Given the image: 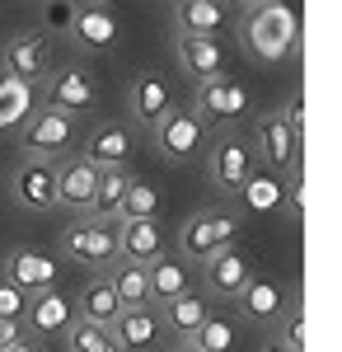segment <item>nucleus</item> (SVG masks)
<instances>
[{
	"label": "nucleus",
	"instance_id": "1",
	"mask_svg": "<svg viewBox=\"0 0 342 352\" xmlns=\"http://www.w3.org/2000/svg\"><path fill=\"white\" fill-rule=\"evenodd\" d=\"M244 47L258 61H267V66L295 56L300 52V19H295V10L282 5V0H263L249 14V24H244Z\"/></svg>",
	"mask_w": 342,
	"mask_h": 352
},
{
	"label": "nucleus",
	"instance_id": "2",
	"mask_svg": "<svg viewBox=\"0 0 342 352\" xmlns=\"http://www.w3.org/2000/svg\"><path fill=\"white\" fill-rule=\"evenodd\" d=\"M235 230H239L235 212L211 207V212H197V217L183 221V230H179V249H183V258H192V263H207L211 254H220L225 244H235Z\"/></svg>",
	"mask_w": 342,
	"mask_h": 352
},
{
	"label": "nucleus",
	"instance_id": "3",
	"mask_svg": "<svg viewBox=\"0 0 342 352\" xmlns=\"http://www.w3.org/2000/svg\"><path fill=\"white\" fill-rule=\"evenodd\" d=\"M61 240H66V254L76 258L80 268L117 263V226H108V221H71Z\"/></svg>",
	"mask_w": 342,
	"mask_h": 352
},
{
	"label": "nucleus",
	"instance_id": "4",
	"mask_svg": "<svg viewBox=\"0 0 342 352\" xmlns=\"http://www.w3.org/2000/svg\"><path fill=\"white\" fill-rule=\"evenodd\" d=\"M76 146V118H66V113H28L24 118V151L28 155H43V160H52L61 151H71Z\"/></svg>",
	"mask_w": 342,
	"mask_h": 352
},
{
	"label": "nucleus",
	"instance_id": "5",
	"mask_svg": "<svg viewBox=\"0 0 342 352\" xmlns=\"http://www.w3.org/2000/svg\"><path fill=\"white\" fill-rule=\"evenodd\" d=\"M99 104V85L84 66H66L47 80V109L66 113V118H80V113H94Z\"/></svg>",
	"mask_w": 342,
	"mask_h": 352
},
{
	"label": "nucleus",
	"instance_id": "6",
	"mask_svg": "<svg viewBox=\"0 0 342 352\" xmlns=\"http://www.w3.org/2000/svg\"><path fill=\"white\" fill-rule=\"evenodd\" d=\"M207 141V122L192 109H169V118L155 127V146L164 160H192Z\"/></svg>",
	"mask_w": 342,
	"mask_h": 352
},
{
	"label": "nucleus",
	"instance_id": "7",
	"mask_svg": "<svg viewBox=\"0 0 342 352\" xmlns=\"http://www.w3.org/2000/svg\"><path fill=\"white\" fill-rule=\"evenodd\" d=\"M56 258L52 254H43V249H28V244H19V249H10V254H5V282H10V287H19V292H33V296H38V292H52L56 287Z\"/></svg>",
	"mask_w": 342,
	"mask_h": 352
},
{
	"label": "nucleus",
	"instance_id": "8",
	"mask_svg": "<svg viewBox=\"0 0 342 352\" xmlns=\"http://www.w3.org/2000/svg\"><path fill=\"white\" fill-rule=\"evenodd\" d=\"M187 109L197 113L202 122H235V118H244L249 113V89L239 80H207L197 85V99L187 104Z\"/></svg>",
	"mask_w": 342,
	"mask_h": 352
},
{
	"label": "nucleus",
	"instance_id": "9",
	"mask_svg": "<svg viewBox=\"0 0 342 352\" xmlns=\"http://www.w3.org/2000/svg\"><path fill=\"white\" fill-rule=\"evenodd\" d=\"M52 71V38L47 33H19L10 47H5V76L10 80H47Z\"/></svg>",
	"mask_w": 342,
	"mask_h": 352
},
{
	"label": "nucleus",
	"instance_id": "10",
	"mask_svg": "<svg viewBox=\"0 0 342 352\" xmlns=\"http://www.w3.org/2000/svg\"><path fill=\"white\" fill-rule=\"evenodd\" d=\"M207 169H211V184L220 192H239L244 179L253 174V151H249V141L220 136V141L211 146V155H207Z\"/></svg>",
	"mask_w": 342,
	"mask_h": 352
},
{
	"label": "nucleus",
	"instance_id": "11",
	"mask_svg": "<svg viewBox=\"0 0 342 352\" xmlns=\"http://www.w3.org/2000/svg\"><path fill=\"white\" fill-rule=\"evenodd\" d=\"M14 188V202L28 207V212H47L56 207V164L52 160H24L10 179Z\"/></svg>",
	"mask_w": 342,
	"mask_h": 352
},
{
	"label": "nucleus",
	"instance_id": "12",
	"mask_svg": "<svg viewBox=\"0 0 342 352\" xmlns=\"http://www.w3.org/2000/svg\"><path fill=\"white\" fill-rule=\"evenodd\" d=\"M249 277H253V263H249V254L235 249V244H225L220 254H211L207 258V287L216 296L235 300L244 287H249Z\"/></svg>",
	"mask_w": 342,
	"mask_h": 352
},
{
	"label": "nucleus",
	"instance_id": "13",
	"mask_svg": "<svg viewBox=\"0 0 342 352\" xmlns=\"http://www.w3.org/2000/svg\"><path fill=\"white\" fill-rule=\"evenodd\" d=\"M66 28H71L76 47H84V52H108L117 43V19L108 14L104 5H76Z\"/></svg>",
	"mask_w": 342,
	"mask_h": 352
},
{
	"label": "nucleus",
	"instance_id": "14",
	"mask_svg": "<svg viewBox=\"0 0 342 352\" xmlns=\"http://www.w3.org/2000/svg\"><path fill=\"white\" fill-rule=\"evenodd\" d=\"M179 66H183L187 80L207 85V80H220L225 76V47L216 43V38H183L179 33Z\"/></svg>",
	"mask_w": 342,
	"mask_h": 352
},
{
	"label": "nucleus",
	"instance_id": "15",
	"mask_svg": "<svg viewBox=\"0 0 342 352\" xmlns=\"http://www.w3.org/2000/svg\"><path fill=\"white\" fill-rule=\"evenodd\" d=\"M94 184H99V169L84 160V155L56 164V207H66V212H89Z\"/></svg>",
	"mask_w": 342,
	"mask_h": 352
},
{
	"label": "nucleus",
	"instance_id": "16",
	"mask_svg": "<svg viewBox=\"0 0 342 352\" xmlns=\"http://www.w3.org/2000/svg\"><path fill=\"white\" fill-rule=\"evenodd\" d=\"M258 151L267 155L272 169H295L300 164V136L286 127L282 113H263L258 118Z\"/></svg>",
	"mask_w": 342,
	"mask_h": 352
},
{
	"label": "nucleus",
	"instance_id": "17",
	"mask_svg": "<svg viewBox=\"0 0 342 352\" xmlns=\"http://www.w3.org/2000/svg\"><path fill=\"white\" fill-rule=\"evenodd\" d=\"M117 254L136 263V268H150L155 258H164V235H159L155 221H117Z\"/></svg>",
	"mask_w": 342,
	"mask_h": 352
},
{
	"label": "nucleus",
	"instance_id": "18",
	"mask_svg": "<svg viewBox=\"0 0 342 352\" xmlns=\"http://www.w3.org/2000/svg\"><path fill=\"white\" fill-rule=\"evenodd\" d=\"M235 300H239V315L253 320V324H272V320L286 315V292H282V282H272V277H249V287H244Z\"/></svg>",
	"mask_w": 342,
	"mask_h": 352
},
{
	"label": "nucleus",
	"instance_id": "19",
	"mask_svg": "<svg viewBox=\"0 0 342 352\" xmlns=\"http://www.w3.org/2000/svg\"><path fill=\"white\" fill-rule=\"evenodd\" d=\"M113 338H117L122 352H146L164 338V324H159V315L150 305H136V310H122L113 320Z\"/></svg>",
	"mask_w": 342,
	"mask_h": 352
},
{
	"label": "nucleus",
	"instance_id": "20",
	"mask_svg": "<svg viewBox=\"0 0 342 352\" xmlns=\"http://www.w3.org/2000/svg\"><path fill=\"white\" fill-rule=\"evenodd\" d=\"M174 19H179L183 38H220L225 5L220 0H174Z\"/></svg>",
	"mask_w": 342,
	"mask_h": 352
},
{
	"label": "nucleus",
	"instance_id": "21",
	"mask_svg": "<svg viewBox=\"0 0 342 352\" xmlns=\"http://www.w3.org/2000/svg\"><path fill=\"white\" fill-rule=\"evenodd\" d=\"M132 109H136V118H141V127L155 132L159 122L169 118V109H174V89H169V80L141 76V80L132 85Z\"/></svg>",
	"mask_w": 342,
	"mask_h": 352
},
{
	"label": "nucleus",
	"instance_id": "22",
	"mask_svg": "<svg viewBox=\"0 0 342 352\" xmlns=\"http://www.w3.org/2000/svg\"><path fill=\"white\" fill-rule=\"evenodd\" d=\"M127 155H132V132H127V127H117V122H104L99 132L89 136V146H84V160L94 164V169L127 164Z\"/></svg>",
	"mask_w": 342,
	"mask_h": 352
},
{
	"label": "nucleus",
	"instance_id": "23",
	"mask_svg": "<svg viewBox=\"0 0 342 352\" xmlns=\"http://www.w3.org/2000/svg\"><path fill=\"white\" fill-rule=\"evenodd\" d=\"M127 188H132V174H127V164L99 169V184H94V202H89L94 221H117V207H122Z\"/></svg>",
	"mask_w": 342,
	"mask_h": 352
},
{
	"label": "nucleus",
	"instance_id": "24",
	"mask_svg": "<svg viewBox=\"0 0 342 352\" xmlns=\"http://www.w3.org/2000/svg\"><path fill=\"white\" fill-rule=\"evenodd\" d=\"M71 315H76V305L61 296V292H38V296L28 300V324L38 329V333H66L71 329Z\"/></svg>",
	"mask_w": 342,
	"mask_h": 352
},
{
	"label": "nucleus",
	"instance_id": "25",
	"mask_svg": "<svg viewBox=\"0 0 342 352\" xmlns=\"http://www.w3.org/2000/svg\"><path fill=\"white\" fill-rule=\"evenodd\" d=\"M207 320H211V305L202 296H192V292H187V296H179V300H169V305H164V320H159V324L174 329V333L187 343V338L207 324Z\"/></svg>",
	"mask_w": 342,
	"mask_h": 352
},
{
	"label": "nucleus",
	"instance_id": "26",
	"mask_svg": "<svg viewBox=\"0 0 342 352\" xmlns=\"http://www.w3.org/2000/svg\"><path fill=\"white\" fill-rule=\"evenodd\" d=\"M117 315H122V305L113 296L108 277H94V282L84 287V296H80V320H84V324H99V329H113Z\"/></svg>",
	"mask_w": 342,
	"mask_h": 352
},
{
	"label": "nucleus",
	"instance_id": "27",
	"mask_svg": "<svg viewBox=\"0 0 342 352\" xmlns=\"http://www.w3.org/2000/svg\"><path fill=\"white\" fill-rule=\"evenodd\" d=\"M146 277H150V300H159V305L187 296V268L174 263V258H155V263L146 268Z\"/></svg>",
	"mask_w": 342,
	"mask_h": 352
},
{
	"label": "nucleus",
	"instance_id": "28",
	"mask_svg": "<svg viewBox=\"0 0 342 352\" xmlns=\"http://www.w3.org/2000/svg\"><path fill=\"white\" fill-rule=\"evenodd\" d=\"M108 287H113V296H117L122 310L150 305V277H146V268H136V263H122V268L108 277Z\"/></svg>",
	"mask_w": 342,
	"mask_h": 352
},
{
	"label": "nucleus",
	"instance_id": "29",
	"mask_svg": "<svg viewBox=\"0 0 342 352\" xmlns=\"http://www.w3.org/2000/svg\"><path fill=\"white\" fill-rule=\"evenodd\" d=\"M282 188H286V184H282L272 169H263V174L253 169V174L244 179L239 197H244V207H249V212H277V207H282Z\"/></svg>",
	"mask_w": 342,
	"mask_h": 352
},
{
	"label": "nucleus",
	"instance_id": "30",
	"mask_svg": "<svg viewBox=\"0 0 342 352\" xmlns=\"http://www.w3.org/2000/svg\"><path fill=\"white\" fill-rule=\"evenodd\" d=\"M28 113H33V85L0 80V132L5 127H24Z\"/></svg>",
	"mask_w": 342,
	"mask_h": 352
},
{
	"label": "nucleus",
	"instance_id": "31",
	"mask_svg": "<svg viewBox=\"0 0 342 352\" xmlns=\"http://www.w3.org/2000/svg\"><path fill=\"white\" fill-rule=\"evenodd\" d=\"M155 217H159V192L150 184L132 179V188H127L122 207H117V221H155Z\"/></svg>",
	"mask_w": 342,
	"mask_h": 352
},
{
	"label": "nucleus",
	"instance_id": "32",
	"mask_svg": "<svg viewBox=\"0 0 342 352\" xmlns=\"http://www.w3.org/2000/svg\"><path fill=\"white\" fill-rule=\"evenodd\" d=\"M66 338H71V352H122V348H117V338H113V329L84 324V320L66 329Z\"/></svg>",
	"mask_w": 342,
	"mask_h": 352
},
{
	"label": "nucleus",
	"instance_id": "33",
	"mask_svg": "<svg viewBox=\"0 0 342 352\" xmlns=\"http://www.w3.org/2000/svg\"><path fill=\"white\" fill-rule=\"evenodd\" d=\"M187 343H197L202 352H230V348H235V324H230V320H220V315H211V320L197 329Z\"/></svg>",
	"mask_w": 342,
	"mask_h": 352
},
{
	"label": "nucleus",
	"instance_id": "34",
	"mask_svg": "<svg viewBox=\"0 0 342 352\" xmlns=\"http://www.w3.org/2000/svg\"><path fill=\"white\" fill-rule=\"evenodd\" d=\"M277 343H286L290 352H305V310L300 305H286V315H282V338Z\"/></svg>",
	"mask_w": 342,
	"mask_h": 352
},
{
	"label": "nucleus",
	"instance_id": "35",
	"mask_svg": "<svg viewBox=\"0 0 342 352\" xmlns=\"http://www.w3.org/2000/svg\"><path fill=\"white\" fill-rule=\"evenodd\" d=\"M28 315V296L19 287H10V282H0V324H19Z\"/></svg>",
	"mask_w": 342,
	"mask_h": 352
},
{
	"label": "nucleus",
	"instance_id": "36",
	"mask_svg": "<svg viewBox=\"0 0 342 352\" xmlns=\"http://www.w3.org/2000/svg\"><path fill=\"white\" fill-rule=\"evenodd\" d=\"M282 207H286L295 221L305 217V174H300V169H290V184L282 188Z\"/></svg>",
	"mask_w": 342,
	"mask_h": 352
},
{
	"label": "nucleus",
	"instance_id": "37",
	"mask_svg": "<svg viewBox=\"0 0 342 352\" xmlns=\"http://www.w3.org/2000/svg\"><path fill=\"white\" fill-rule=\"evenodd\" d=\"M277 113L286 118V127H290V132L305 141V94H290V99H286V109H277Z\"/></svg>",
	"mask_w": 342,
	"mask_h": 352
},
{
	"label": "nucleus",
	"instance_id": "38",
	"mask_svg": "<svg viewBox=\"0 0 342 352\" xmlns=\"http://www.w3.org/2000/svg\"><path fill=\"white\" fill-rule=\"evenodd\" d=\"M24 338H19V324H0V352H10V348H19Z\"/></svg>",
	"mask_w": 342,
	"mask_h": 352
},
{
	"label": "nucleus",
	"instance_id": "39",
	"mask_svg": "<svg viewBox=\"0 0 342 352\" xmlns=\"http://www.w3.org/2000/svg\"><path fill=\"white\" fill-rule=\"evenodd\" d=\"M52 24H56V28L71 24V5H56V10H52Z\"/></svg>",
	"mask_w": 342,
	"mask_h": 352
},
{
	"label": "nucleus",
	"instance_id": "40",
	"mask_svg": "<svg viewBox=\"0 0 342 352\" xmlns=\"http://www.w3.org/2000/svg\"><path fill=\"white\" fill-rule=\"evenodd\" d=\"M169 352H202L197 343H179V348H169Z\"/></svg>",
	"mask_w": 342,
	"mask_h": 352
},
{
	"label": "nucleus",
	"instance_id": "41",
	"mask_svg": "<svg viewBox=\"0 0 342 352\" xmlns=\"http://www.w3.org/2000/svg\"><path fill=\"white\" fill-rule=\"evenodd\" d=\"M263 352H290V348H286V343H267Z\"/></svg>",
	"mask_w": 342,
	"mask_h": 352
},
{
	"label": "nucleus",
	"instance_id": "42",
	"mask_svg": "<svg viewBox=\"0 0 342 352\" xmlns=\"http://www.w3.org/2000/svg\"><path fill=\"white\" fill-rule=\"evenodd\" d=\"M10 352H33V348H28V343H19V348H10Z\"/></svg>",
	"mask_w": 342,
	"mask_h": 352
}]
</instances>
